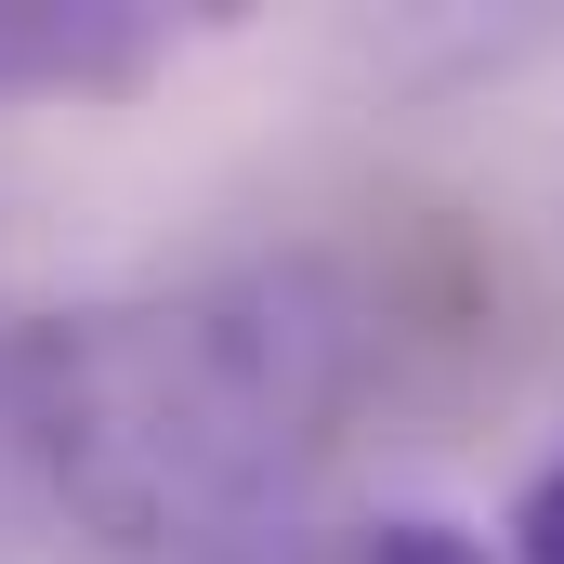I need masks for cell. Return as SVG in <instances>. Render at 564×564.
I'll return each instance as SVG.
<instances>
[{
    "mask_svg": "<svg viewBox=\"0 0 564 564\" xmlns=\"http://www.w3.org/2000/svg\"><path fill=\"white\" fill-rule=\"evenodd\" d=\"M355 564H499V552H486L473 525H446V512H394V525H381Z\"/></svg>",
    "mask_w": 564,
    "mask_h": 564,
    "instance_id": "obj_3",
    "label": "cell"
},
{
    "mask_svg": "<svg viewBox=\"0 0 564 564\" xmlns=\"http://www.w3.org/2000/svg\"><path fill=\"white\" fill-rule=\"evenodd\" d=\"M512 564H564V459H539L512 499Z\"/></svg>",
    "mask_w": 564,
    "mask_h": 564,
    "instance_id": "obj_4",
    "label": "cell"
},
{
    "mask_svg": "<svg viewBox=\"0 0 564 564\" xmlns=\"http://www.w3.org/2000/svg\"><path fill=\"white\" fill-rule=\"evenodd\" d=\"M341 421V315L302 276L132 289L0 328V539L210 552L276 512Z\"/></svg>",
    "mask_w": 564,
    "mask_h": 564,
    "instance_id": "obj_1",
    "label": "cell"
},
{
    "mask_svg": "<svg viewBox=\"0 0 564 564\" xmlns=\"http://www.w3.org/2000/svg\"><path fill=\"white\" fill-rule=\"evenodd\" d=\"M171 66V13L144 0H0V106H93Z\"/></svg>",
    "mask_w": 564,
    "mask_h": 564,
    "instance_id": "obj_2",
    "label": "cell"
}]
</instances>
